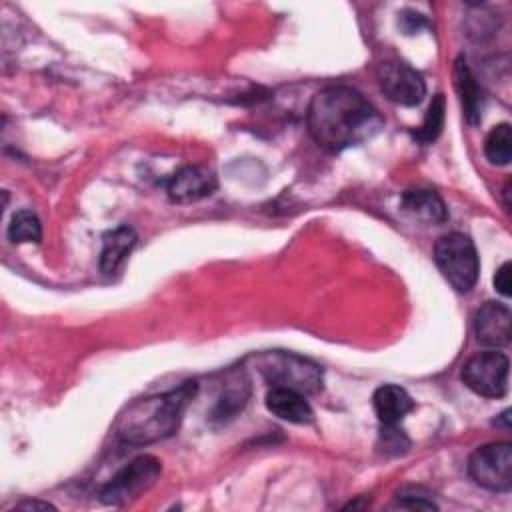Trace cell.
<instances>
[{"instance_id": "cell-9", "label": "cell", "mask_w": 512, "mask_h": 512, "mask_svg": "<svg viewBox=\"0 0 512 512\" xmlns=\"http://www.w3.org/2000/svg\"><path fill=\"white\" fill-rule=\"evenodd\" d=\"M476 338L492 348L506 346L512 336V314L502 302H486L474 316Z\"/></svg>"}, {"instance_id": "cell-21", "label": "cell", "mask_w": 512, "mask_h": 512, "mask_svg": "<svg viewBox=\"0 0 512 512\" xmlns=\"http://www.w3.org/2000/svg\"><path fill=\"white\" fill-rule=\"evenodd\" d=\"M410 446L408 436L404 430H398V426H382L380 424V436H378V448L384 454H404Z\"/></svg>"}, {"instance_id": "cell-4", "label": "cell", "mask_w": 512, "mask_h": 512, "mask_svg": "<svg viewBox=\"0 0 512 512\" xmlns=\"http://www.w3.org/2000/svg\"><path fill=\"white\" fill-rule=\"evenodd\" d=\"M434 262L448 284L458 292L474 288L480 272V260L474 242L462 232H450L436 240Z\"/></svg>"}, {"instance_id": "cell-25", "label": "cell", "mask_w": 512, "mask_h": 512, "mask_svg": "<svg viewBox=\"0 0 512 512\" xmlns=\"http://www.w3.org/2000/svg\"><path fill=\"white\" fill-rule=\"evenodd\" d=\"M502 194H504V206H506V210H510V180L504 184V188H502Z\"/></svg>"}, {"instance_id": "cell-23", "label": "cell", "mask_w": 512, "mask_h": 512, "mask_svg": "<svg viewBox=\"0 0 512 512\" xmlns=\"http://www.w3.org/2000/svg\"><path fill=\"white\" fill-rule=\"evenodd\" d=\"M400 26H402V30H404L406 34H414V32H418L422 26H426V18H424L422 14H418V12H404V14L400 16Z\"/></svg>"}, {"instance_id": "cell-20", "label": "cell", "mask_w": 512, "mask_h": 512, "mask_svg": "<svg viewBox=\"0 0 512 512\" xmlns=\"http://www.w3.org/2000/svg\"><path fill=\"white\" fill-rule=\"evenodd\" d=\"M396 502L410 510H438L432 494L422 486H404L396 492Z\"/></svg>"}, {"instance_id": "cell-7", "label": "cell", "mask_w": 512, "mask_h": 512, "mask_svg": "<svg viewBox=\"0 0 512 512\" xmlns=\"http://www.w3.org/2000/svg\"><path fill=\"white\" fill-rule=\"evenodd\" d=\"M470 478L490 492L512 490V444L490 442L476 448L468 458Z\"/></svg>"}, {"instance_id": "cell-24", "label": "cell", "mask_w": 512, "mask_h": 512, "mask_svg": "<svg viewBox=\"0 0 512 512\" xmlns=\"http://www.w3.org/2000/svg\"><path fill=\"white\" fill-rule=\"evenodd\" d=\"M16 508H20V510H36V508L48 510V508H54V506L50 502H42V500H26V502L16 504Z\"/></svg>"}, {"instance_id": "cell-11", "label": "cell", "mask_w": 512, "mask_h": 512, "mask_svg": "<svg viewBox=\"0 0 512 512\" xmlns=\"http://www.w3.org/2000/svg\"><path fill=\"white\" fill-rule=\"evenodd\" d=\"M266 408L280 420L292 424H308L314 418L312 406L308 404L306 396L290 388L272 386L266 394Z\"/></svg>"}, {"instance_id": "cell-15", "label": "cell", "mask_w": 512, "mask_h": 512, "mask_svg": "<svg viewBox=\"0 0 512 512\" xmlns=\"http://www.w3.org/2000/svg\"><path fill=\"white\" fill-rule=\"evenodd\" d=\"M134 246H136V232L132 226L122 224L106 232L102 238V250H100V270L104 274H114L124 264V260L128 258Z\"/></svg>"}, {"instance_id": "cell-16", "label": "cell", "mask_w": 512, "mask_h": 512, "mask_svg": "<svg viewBox=\"0 0 512 512\" xmlns=\"http://www.w3.org/2000/svg\"><path fill=\"white\" fill-rule=\"evenodd\" d=\"M250 386L248 380L242 376V372H232L228 380L224 382V392L218 396V402L212 408V420L228 422L232 420L248 402Z\"/></svg>"}, {"instance_id": "cell-18", "label": "cell", "mask_w": 512, "mask_h": 512, "mask_svg": "<svg viewBox=\"0 0 512 512\" xmlns=\"http://www.w3.org/2000/svg\"><path fill=\"white\" fill-rule=\"evenodd\" d=\"M8 238L14 244L22 242H40L42 238V224L38 216L30 210H18L10 224H8Z\"/></svg>"}, {"instance_id": "cell-8", "label": "cell", "mask_w": 512, "mask_h": 512, "mask_svg": "<svg viewBox=\"0 0 512 512\" xmlns=\"http://www.w3.org/2000/svg\"><path fill=\"white\" fill-rule=\"evenodd\" d=\"M376 80L384 96L400 106H416L426 96V84L420 72L400 60L380 62Z\"/></svg>"}, {"instance_id": "cell-14", "label": "cell", "mask_w": 512, "mask_h": 512, "mask_svg": "<svg viewBox=\"0 0 512 512\" xmlns=\"http://www.w3.org/2000/svg\"><path fill=\"white\" fill-rule=\"evenodd\" d=\"M400 206L406 214L426 224H440L448 218V210L442 198L434 190H426V188L406 190L400 198Z\"/></svg>"}, {"instance_id": "cell-17", "label": "cell", "mask_w": 512, "mask_h": 512, "mask_svg": "<svg viewBox=\"0 0 512 512\" xmlns=\"http://www.w3.org/2000/svg\"><path fill=\"white\" fill-rule=\"evenodd\" d=\"M484 154L490 164L506 166L512 158V128L508 122L494 126L484 142Z\"/></svg>"}, {"instance_id": "cell-2", "label": "cell", "mask_w": 512, "mask_h": 512, "mask_svg": "<svg viewBox=\"0 0 512 512\" xmlns=\"http://www.w3.org/2000/svg\"><path fill=\"white\" fill-rule=\"evenodd\" d=\"M196 392L198 382L188 380L168 392L134 400L120 412L114 426L116 436L132 446L154 444L172 436L180 428L184 412Z\"/></svg>"}, {"instance_id": "cell-3", "label": "cell", "mask_w": 512, "mask_h": 512, "mask_svg": "<svg viewBox=\"0 0 512 512\" xmlns=\"http://www.w3.org/2000/svg\"><path fill=\"white\" fill-rule=\"evenodd\" d=\"M256 368L270 386L290 388L300 394H316L322 390V368L296 352H262L256 356Z\"/></svg>"}, {"instance_id": "cell-19", "label": "cell", "mask_w": 512, "mask_h": 512, "mask_svg": "<svg viewBox=\"0 0 512 512\" xmlns=\"http://www.w3.org/2000/svg\"><path fill=\"white\" fill-rule=\"evenodd\" d=\"M444 94H436L426 110V116L422 120V124L418 126V130L414 132V138L422 144H432L440 132H442V126H444Z\"/></svg>"}, {"instance_id": "cell-10", "label": "cell", "mask_w": 512, "mask_h": 512, "mask_svg": "<svg viewBox=\"0 0 512 512\" xmlns=\"http://www.w3.org/2000/svg\"><path fill=\"white\" fill-rule=\"evenodd\" d=\"M216 190V176L202 166H184L180 168L166 186V192L172 202L186 204L210 196Z\"/></svg>"}, {"instance_id": "cell-5", "label": "cell", "mask_w": 512, "mask_h": 512, "mask_svg": "<svg viewBox=\"0 0 512 512\" xmlns=\"http://www.w3.org/2000/svg\"><path fill=\"white\" fill-rule=\"evenodd\" d=\"M162 472V464L158 458L150 454H142L130 460L124 468H120L108 484L100 490V498L112 506H126L136 500L142 492L150 490Z\"/></svg>"}, {"instance_id": "cell-6", "label": "cell", "mask_w": 512, "mask_h": 512, "mask_svg": "<svg viewBox=\"0 0 512 512\" xmlns=\"http://www.w3.org/2000/svg\"><path fill=\"white\" fill-rule=\"evenodd\" d=\"M510 360L500 350H484L474 354L462 366V382L484 398H502L508 392Z\"/></svg>"}, {"instance_id": "cell-22", "label": "cell", "mask_w": 512, "mask_h": 512, "mask_svg": "<svg viewBox=\"0 0 512 512\" xmlns=\"http://www.w3.org/2000/svg\"><path fill=\"white\" fill-rule=\"evenodd\" d=\"M494 288L502 294V296H510L512 294V280H510V262H504L496 274H494Z\"/></svg>"}, {"instance_id": "cell-13", "label": "cell", "mask_w": 512, "mask_h": 512, "mask_svg": "<svg viewBox=\"0 0 512 512\" xmlns=\"http://www.w3.org/2000/svg\"><path fill=\"white\" fill-rule=\"evenodd\" d=\"M454 88L458 92L466 120L470 124H478L480 116H482L484 96H482V88L476 82V76L472 74L464 56H458L454 62Z\"/></svg>"}, {"instance_id": "cell-12", "label": "cell", "mask_w": 512, "mask_h": 512, "mask_svg": "<svg viewBox=\"0 0 512 512\" xmlns=\"http://www.w3.org/2000/svg\"><path fill=\"white\" fill-rule=\"evenodd\" d=\"M372 406L382 426H398L414 408V400L404 388L396 384H384L374 392Z\"/></svg>"}, {"instance_id": "cell-1", "label": "cell", "mask_w": 512, "mask_h": 512, "mask_svg": "<svg viewBox=\"0 0 512 512\" xmlns=\"http://www.w3.org/2000/svg\"><path fill=\"white\" fill-rule=\"evenodd\" d=\"M306 126L320 148L342 152L374 138L384 118L356 88L326 86L312 96Z\"/></svg>"}]
</instances>
